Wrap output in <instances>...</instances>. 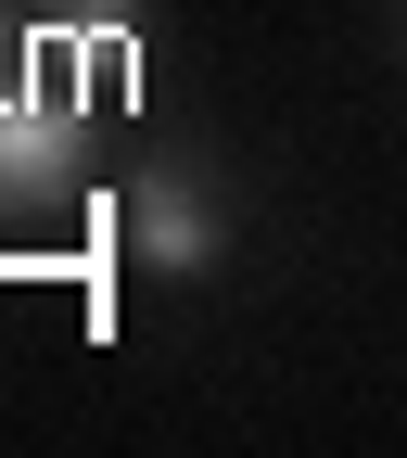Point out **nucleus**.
<instances>
[{
    "label": "nucleus",
    "instance_id": "nucleus-2",
    "mask_svg": "<svg viewBox=\"0 0 407 458\" xmlns=\"http://www.w3.org/2000/svg\"><path fill=\"white\" fill-rule=\"evenodd\" d=\"M89 179V102L64 64H13L0 77V216H51Z\"/></svg>",
    "mask_w": 407,
    "mask_h": 458
},
{
    "label": "nucleus",
    "instance_id": "nucleus-3",
    "mask_svg": "<svg viewBox=\"0 0 407 458\" xmlns=\"http://www.w3.org/2000/svg\"><path fill=\"white\" fill-rule=\"evenodd\" d=\"M153 0H26V38L38 51H128V26Z\"/></svg>",
    "mask_w": 407,
    "mask_h": 458
},
{
    "label": "nucleus",
    "instance_id": "nucleus-1",
    "mask_svg": "<svg viewBox=\"0 0 407 458\" xmlns=\"http://www.w3.org/2000/svg\"><path fill=\"white\" fill-rule=\"evenodd\" d=\"M114 242H128V267H153V280H204V267H229V242H242V216H229V179L204 153H140L128 165V191H114Z\"/></svg>",
    "mask_w": 407,
    "mask_h": 458
}]
</instances>
